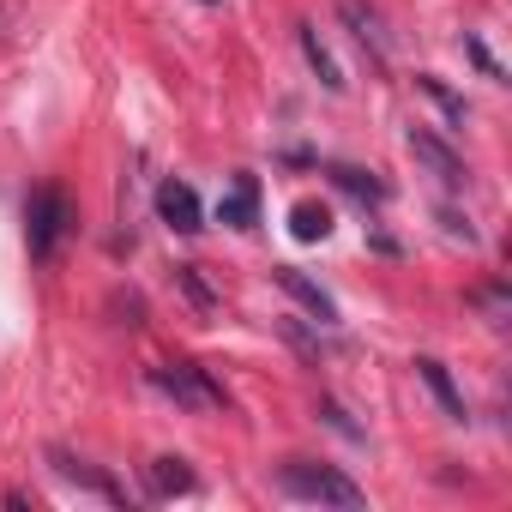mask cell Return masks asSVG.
<instances>
[{
	"label": "cell",
	"instance_id": "1",
	"mask_svg": "<svg viewBox=\"0 0 512 512\" xmlns=\"http://www.w3.org/2000/svg\"><path fill=\"white\" fill-rule=\"evenodd\" d=\"M278 488L290 500H314V506H344V512H362L368 506V494L338 464H314V458H284L278 464Z\"/></svg>",
	"mask_w": 512,
	"mask_h": 512
},
{
	"label": "cell",
	"instance_id": "2",
	"mask_svg": "<svg viewBox=\"0 0 512 512\" xmlns=\"http://www.w3.org/2000/svg\"><path fill=\"white\" fill-rule=\"evenodd\" d=\"M151 386L175 404V410H187V416H217V410H229V392L211 380V368H199V362H157L151 368Z\"/></svg>",
	"mask_w": 512,
	"mask_h": 512
},
{
	"label": "cell",
	"instance_id": "3",
	"mask_svg": "<svg viewBox=\"0 0 512 512\" xmlns=\"http://www.w3.org/2000/svg\"><path fill=\"white\" fill-rule=\"evenodd\" d=\"M67 229H73L67 193H61V187H37L31 205H25V241H31V260H37V266L55 260V247L67 241Z\"/></svg>",
	"mask_w": 512,
	"mask_h": 512
},
{
	"label": "cell",
	"instance_id": "4",
	"mask_svg": "<svg viewBox=\"0 0 512 512\" xmlns=\"http://www.w3.org/2000/svg\"><path fill=\"white\" fill-rule=\"evenodd\" d=\"M404 145H410V157H416V163H422V169H428L440 187H470V169H464V157H458V151H452V145H446L434 127H410V133H404Z\"/></svg>",
	"mask_w": 512,
	"mask_h": 512
},
{
	"label": "cell",
	"instance_id": "5",
	"mask_svg": "<svg viewBox=\"0 0 512 512\" xmlns=\"http://www.w3.org/2000/svg\"><path fill=\"white\" fill-rule=\"evenodd\" d=\"M49 464H55V476H61V482H73L79 494H97V500H109V506H127V488H121L115 476L91 470L85 458H73L67 446H49Z\"/></svg>",
	"mask_w": 512,
	"mask_h": 512
},
{
	"label": "cell",
	"instance_id": "6",
	"mask_svg": "<svg viewBox=\"0 0 512 512\" xmlns=\"http://www.w3.org/2000/svg\"><path fill=\"white\" fill-rule=\"evenodd\" d=\"M157 217H163V229H175V235H199V229H205L199 193H193L187 181H175V175L157 187Z\"/></svg>",
	"mask_w": 512,
	"mask_h": 512
},
{
	"label": "cell",
	"instance_id": "7",
	"mask_svg": "<svg viewBox=\"0 0 512 512\" xmlns=\"http://www.w3.org/2000/svg\"><path fill=\"white\" fill-rule=\"evenodd\" d=\"M272 278H278V290H284V296H296V302L314 314V326H338V308H332V296H326L314 278H302L296 266H278Z\"/></svg>",
	"mask_w": 512,
	"mask_h": 512
},
{
	"label": "cell",
	"instance_id": "8",
	"mask_svg": "<svg viewBox=\"0 0 512 512\" xmlns=\"http://www.w3.org/2000/svg\"><path fill=\"white\" fill-rule=\"evenodd\" d=\"M199 476L187 470V458H151L145 464V494L151 500H175V494H193Z\"/></svg>",
	"mask_w": 512,
	"mask_h": 512
},
{
	"label": "cell",
	"instance_id": "9",
	"mask_svg": "<svg viewBox=\"0 0 512 512\" xmlns=\"http://www.w3.org/2000/svg\"><path fill=\"white\" fill-rule=\"evenodd\" d=\"M416 380L434 392V404L446 410V422H464L470 410H464V392L452 386V374H446V362H434V356H416Z\"/></svg>",
	"mask_w": 512,
	"mask_h": 512
},
{
	"label": "cell",
	"instance_id": "10",
	"mask_svg": "<svg viewBox=\"0 0 512 512\" xmlns=\"http://www.w3.org/2000/svg\"><path fill=\"white\" fill-rule=\"evenodd\" d=\"M338 19L356 31L362 49H374V61H386V31H380V13L368 7V0H338Z\"/></svg>",
	"mask_w": 512,
	"mask_h": 512
},
{
	"label": "cell",
	"instance_id": "11",
	"mask_svg": "<svg viewBox=\"0 0 512 512\" xmlns=\"http://www.w3.org/2000/svg\"><path fill=\"white\" fill-rule=\"evenodd\" d=\"M217 217H223L229 229H253V217H260V187H253V175L235 181V193L217 205Z\"/></svg>",
	"mask_w": 512,
	"mask_h": 512
},
{
	"label": "cell",
	"instance_id": "12",
	"mask_svg": "<svg viewBox=\"0 0 512 512\" xmlns=\"http://www.w3.org/2000/svg\"><path fill=\"white\" fill-rule=\"evenodd\" d=\"M290 235H296V241H326V235H332V211H326L320 199L290 205Z\"/></svg>",
	"mask_w": 512,
	"mask_h": 512
},
{
	"label": "cell",
	"instance_id": "13",
	"mask_svg": "<svg viewBox=\"0 0 512 512\" xmlns=\"http://www.w3.org/2000/svg\"><path fill=\"white\" fill-rule=\"evenodd\" d=\"M302 55H308V67L320 73V85H326V91H344V73H338V61L326 55V43L314 37V25H302Z\"/></svg>",
	"mask_w": 512,
	"mask_h": 512
},
{
	"label": "cell",
	"instance_id": "14",
	"mask_svg": "<svg viewBox=\"0 0 512 512\" xmlns=\"http://www.w3.org/2000/svg\"><path fill=\"white\" fill-rule=\"evenodd\" d=\"M344 193H356V199H368V205H386V181H374V175H362V169H350V163H332L326 169Z\"/></svg>",
	"mask_w": 512,
	"mask_h": 512
},
{
	"label": "cell",
	"instance_id": "15",
	"mask_svg": "<svg viewBox=\"0 0 512 512\" xmlns=\"http://www.w3.org/2000/svg\"><path fill=\"white\" fill-rule=\"evenodd\" d=\"M416 85H422V97H434V103L446 109V121H452V127H464V121H470V109H464V97H452V91H446V85H440L434 73H422Z\"/></svg>",
	"mask_w": 512,
	"mask_h": 512
},
{
	"label": "cell",
	"instance_id": "16",
	"mask_svg": "<svg viewBox=\"0 0 512 512\" xmlns=\"http://www.w3.org/2000/svg\"><path fill=\"white\" fill-rule=\"evenodd\" d=\"M175 278H181V290L193 296V308H199V314H211V308H217V302H211V290L199 284V266H175Z\"/></svg>",
	"mask_w": 512,
	"mask_h": 512
},
{
	"label": "cell",
	"instance_id": "17",
	"mask_svg": "<svg viewBox=\"0 0 512 512\" xmlns=\"http://www.w3.org/2000/svg\"><path fill=\"white\" fill-rule=\"evenodd\" d=\"M470 302L488 314V326H506V290H476Z\"/></svg>",
	"mask_w": 512,
	"mask_h": 512
},
{
	"label": "cell",
	"instance_id": "18",
	"mask_svg": "<svg viewBox=\"0 0 512 512\" xmlns=\"http://www.w3.org/2000/svg\"><path fill=\"white\" fill-rule=\"evenodd\" d=\"M440 223H446V235H452V241L476 247V229H470V217H458V211H446V205H440Z\"/></svg>",
	"mask_w": 512,
	"mask_h": 512
},
{
	"label": "cell",
	"instance_id": "19",
	"mask_svg": "<svg viewBox=\"0 0 512 512\" xmlns=\"http://www.w3.org/2000/svg\"><path fill=\"white\" fill-rule=\"evenodd\" d=\"M464 55H470V61H476V67H482L488 79H500V67H494V55H488V49H482L476 37H464Z\"/></svg>",
	"mask_w": 512,
	"mask_h": 512
}]
</instances>
